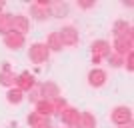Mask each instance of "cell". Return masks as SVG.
Returning <instances> with one entry per match:
<instances>
[{
	"label": "cell",
	"mask_w": 134,
	"mask_h": 128,
	"mask_svg": "<svg viewBox=\"0 0 134 128\" xmlns=\"http://www.w3.org/2000/svg\"><path fill=\"white\" fill-rule=\"evenodd\" d=\"M0 86L14 88L16 86V74L12 72V70H0Z\"/></svg>",
	"instance_id": "18"
},
{
	"label": "cell",
	"mask_w": 134,
	"mask_h": 128,
	"mask_svg": "<svg viewBox=\"0 0 134 128\" xmlns=\"http://www.w3.org/2000/svg\"><path fill=\"white\" fill-rule=\"evenodd\" d=\"M108 80L106 72L102 70V68H92L88 72V84L92 86V88H100V86H104Z\"/></svg>",
	"instance_id": "12"
},
{
	"label": "cell",
	"mask_w": 134,
	"mask_h": 128,
	"mask_svg": "<svg viewBox=\"0 0 134 128\" xmlns=\"http://www.w3.org/2000/svg\"><path fill=\"white\" fill-rule=\"evenodd\" d=\"M50 58V50L46 48L44 42H34L28 48V60L32 64H44L46 60Z\"/></svg>",
	"instance_id": "2"
},
{
	"label": "cell",
	"mask_w": 134,
	"mask_h": 128,
	"mask_svg": "<svg viewBox=\"0 0 134 128\" xmlns=\"http://www.w3.org/2000/svg\"><path fill=\"white\" fill-rule=\"evenodd\" d=\"M90 50H92V64H100L102 60H106L112 52V46L108 40H94L90 44Z\"/></svg>",
	"instance_id": "1"
},
{
	"label": "cell",
	"mask_w": 134,
	"mask_h": 128,
	"mask_svg": "<svg viewBox=\"0 0 134 128\" xmlns=\"http://www.w3.org/2000/svg\"><path fill=\"white\" fill-rule=\"evenodd\" d=\"M34 112H38L40 116H44V118H50L54 116V108H52V102L50 100H38L36 102V108H34Z\"/></svg>",
	"instance_id": "16"
},
{
	"label": "cell",
	"mask_w": 134,
	"mask_h": 128,
	"mask_svg": "<svg viewBox=\"0 0 134 128\" xmlns=\"http://www.w3.org/2000/svg\"><path fill=\"white\" fill-rule=\"evenodd\" d=\"M46 48L50 52H60L64 46H62V40H60V36H58V30H54V32H50L48 36H46Z\"/></svg>",
	"instance_id": "15"
},
{
	"label": "cell",
	"mask_w": 134,
	"mask_h": 128,
	"mask_svg": "<svg viewBox=\"0 0 134 128\" xmlns=\"http://www.w3.org/2000/svg\"><path fill=\"white\" fill-rule=\"evenodd\" d=\"M8 32H12V14L0 12V34L6 36Z\"/></svg>",
	"instance_id": "20"
},
{
	"label": "cell",
	"mask_w": 134,
	"mask_h": 128,
	"mask_svg": "<svg viewBox=\"0 0 134 128\" xmlns=\"http://www.w3.org/2000/svg\"><path fill=\"white\" fill-rule=\"evenodd\" d=\"M2 8H4V2H0V12H2Z\"/></svg>",
	"instance_id": "29"
},
{
	"label": "cell",
	"mask_w": 134,
	"mask_h": 128,
	"mask_svg": "<svg viewBox=\"0 0 134 128\" xmlns=\"http://www.w3.org/2000/svg\"><path fill=\"white\" fill-rule=\"evenodd\" d=\"M110 120L116 126H128V124H132V108H128V106H116V108H112Z\"/></svg>",
	"instance_id": "3"
},
{
	"label": "cell",
	"mask_w": 134,
	"mask_h": 128,
	"mask_svg": "<svg viewBox=\"0 0 134 128\" xmlns=\"http://www.w3.org/2000/svg\"><path fill=\"white\" fill-rule=\"evenodd\" d=\"M50 102H52V108H54V114H60L64 108H68V102H66L64 96H58V98H54V100H50Z\"/></svg>",
	"instance_id": "22"
},
{
	"label": "cell",
	"mask_w": 134,
	"mask_h": 128,
	"mask_svg": "<svg viewBox=\"0 0 134 128\" xmlns=\"http://www.w3.org/2000/svg\"><path fill=\"white\" fill-rule=\"evenodd\" d=\"M34 128H52V124H50V120H46L44 124H40V126H34Z\"/></svg>",
	"instance_id": "27"
},
{
	"label": "cell",
	"mask_w": 134,
	"mask_h": 128,
	"mask_svg": "<svg viewBox=\"0 0 134 128\" xmlns=\"http://www.w3.org/2000/svg\"><path fill=\"white\" fill-rule=\"evenodd\" d=\"M122 66H126L128 72H132V70H134V54H132V52L124 56V64H122Z\"/></svg>",
	"instance_id": "25"
},
{
	"label": "cell",
	"mask_w": 134,
	"mask_h": 128,
	"mask_svg": "<svg viewBox=\"0 0 134 128\" xmlns=\"http://www.w3.org/2000/svg\"><path fill=\"white\" fill-rule=\"evenodd\" d=\"M48 118H44V116H40L38 112H30L26 116V122H28V126L30 128H34V126H40V124H44Z\"/></svg>",
	"instance_id": "21"
},
{
	"label": "cell",
	"mask_w": 134,
	"mask_h": 128,
	"mask_svg": "<svg viewBox=\"0 0 134 128\" xmlns=\"http://www.w3.org/2000/svg\"><path fill=\"white\" fill-rule=\"evenodd\" d=\"M60 120H62L64 126L76 128V124H78V120H80V110L74 108V106H68V108H64V110L60 112Z\"/></svg>",
	"instance_id": "7"
},
{
	"label": "cell",
	"mask_w": 134,
	"mask_h": 128,
	"mask_svg": "<svg viewBox=\"0 0 134 128\" xmlns=\"http://www.w3.org/2000/svg\"><path fill=\"white\" fill-rule=\"evenodd\" d=\"M12 32H18L26 36V32H30V20L24 14H12Z\"/></svg>",
	"instance_id": "10"
},
{
	"label": "cell",
	"mask_w": 134,
	"mask_h": 128,
	"mask_svg": "<svg viewBox=\"0 0 134 128\" xmlns=\"http://www.w3.org/2000/svg\"><path fill=\"white\" fill-rule=\"evenodd\" d=\"M112 34H114V38H124V36H130L132 32V26H130V22H126V20H116V22L112 24Z\"/></svg>",
	"instance_id": "13"
},
{
	"label": "cell",
	"mask_w": 134,
	"mask_h": 128,
	"mask_svg": "<svg viewBox=\"0 0 134 128\" xmlns=\"http://www.w3.org/2000/svg\"><path fill=\"white\" fill-rule=\"evenodd\" d=\"M24 44H26V36H22V34H18V32H8L4 36V46L12 52L24 48Z\"/></svg>",
	"instance_id": "8"
},
{
	"label": "cell",
	"mask_w": 134,
	"mask_h": 128,
	"mask_svg": "<svg viewBox=\"0 0 134 128\" xmlns=\"http://www.w3.org/2000/svg\"><path fill=\"white\" fill-rule=\"evenodd\" d=\"M118 128H132V124H128V126H118Z\"/></svg>",
	"instance_id": "28"
},
{
	"label": "cell",
	"mask_w": 134,
	"mask_h": 128,
	"mask_svg": "<svg viewBox=\"0 0 134 128\" xmlns=\"http://www.w3.org/2000/svg\"><path fill=\"white\" fill-rule=\"evenodd\" d=\"M76 128H96V116L88 110L80 112V120L76 124Z\"/></svg>",
	"instance_id": "17"
},
{
	"label": "cell",
	"mask_w": 134,
	"mask_h": 128,
	"mask_svg": "<svg viewBox=\"0 0 134 128\" xmlns=\"http://www.w3.org/2000/svg\"><path fill=\"white\" fill-rule=\"evenodd\" d=\"M112 52L114 54H120V56H126L132 52L134 48V34H130V36H124V38H114V42H112Z\"/></svg>",
	"instance_id": "4"
},
{
	"label": "cell",
	"mask_w": 134,
	"mask_h": 128,
	"mask_svg": "<svg viewBox=\"0 0 134 128\" xmlns=\"http://www.w3.org/2000/svg\"><path fill=\"white\" fill-rule=\"evenodd\" d=\"M70 6L66 2H50L48 6V12H50V18H66Z\"/></svg>",
	"instance_id": "14"
},
{
	"label": "cell",
	"mask_w": 134,
	"mask_h": 128,
	"mask_svg": "<svg viewBox=\"0 0 134 128\" xmlns=\"http://www.w3.org/2000/svg\"><path fill=\"white\" fill-rule=\"evenodd\" d=\"M48 6H50V2L48 0H38V2H32L30 4V16L34 18V20H48L50 18V12H48Z\"/></svg>",
	"instance_id": "6"
},
{
	"label": "cell",
	"mask_w": 134,
	"mask_h": 128,
	"mask_svg": "<svg viewBox=\"0 0 134 128\" xmlns=\"http://www.w3.org/2000/svg\"><path fill=\"white\" fill-rule=\"evenodd\" d=\"M26 94H28L26 98H30V102H34V104H36L38 100H42V94H40V84L36 82V86H34L32 90H28Z\"/></svg>",
	"instance_id": "24"
},
{
	"label": "cell",
	"mask_w": 134,
	"mask_h": 128,
	"mask_svg": "<svg viewBox=\"0 0 134 128\" xmlns=\"http://www.w3.org/2000/svg\"><path fill=\"white\" fill-rule=\"evenodd\" d=\"M58 36L62 40V46H68V48H72L80 42V34L74 26H62L58 30Z\"/></svg>",
	"instance_id": "5"
},
{
	"label": "cell",
	"mask_w": 134,
	"mask_h": 128,
	"mask_svg": "<svg viewBox=\"0 0 134 128\" xmlns=\"http://www.w3.org/2000/svg\"><path fill=\"white\" fill-rule=\"evenodd\" d=\"M26 98V94H24L20 88H8V92H6V100H8V104H20V102Z\"/></svg>",
	"instance_id": "19"
},
{
	"label": "cell",
	"mask_w": 134,
	"mask_h": 128,
	"mask_svg": "<svg viewBox=\"0 0 134 128\" xmlns=\"http://www.w3.org/2000/svg\"><path fill=\"white\" fill-rule=\"evenodd\" d=\"M34 86H36V78H34V74H30L28 70L16 74V88H20L24 94H26L28 90H32Z\"/></svg>",
	"instance_id": "9"
},
{
	"label": "cell",
	"mask_w": 134,
	"mask_h": 128,
	"mask_svg": "<svg viewBox=\"0 0 134 128\" xmlns=\"http://www.w3.org/2000/svg\"><path fill=\"white\" fill-rule=\"evenodd\" d=\"M108 60V64H110L112 68H120L124 64V56H120V54H114V52H110V56L106 58Z\"/></svg>",
	"instance_id": "23"
},
{
	"label": "cell",
	"mask_w": 134,
	"mask_h": 128,
	"mask_svg": "<svg viewBox=\"0 0 134 128\" xmlns=\"http://www.w3.org/2000/svg\"><path fill=\"white\" fill-rule=\"evenodd\" d=\"M40 94H42L44 100H54V98L60 96V86L52 80H46V82L40 84Z\"/></svg>",
	"instance_id": "11"
},
{
	"label": "cell",
	"mask_w": 134,
	"mask_h": 128,
	"mask_svg": "<svg viewBox=\"0 0 134 128\" xmlns=\"http://www.w3.org/2000/svg\"><path fill=\"white\" fill-rule=\"evenodd\" d=\"M94 6V0H90V2H86V0H78V8H82V10H88V8H92Z\"/></svg>",
	"instance_id": "26"
}]
</instances>
